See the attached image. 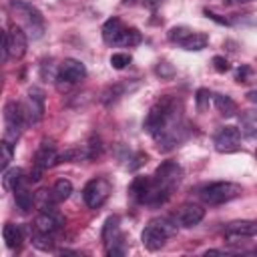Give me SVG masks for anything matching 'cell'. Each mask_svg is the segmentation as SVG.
Instances as JSON below:
<instances>
[{
  "label": "cell",
  "instance_id": "obj_1",
  "mask_svg": "<svg viewBox=\"0 0 257 257\" xmlns=\"http://www.w3.org/2000/svg\"><path fill=\"white\" fill-rule=\"evenodd\" d=\"M173 120H177V112H175V100L171 96H165L161 100H157L151 110L147 112L145 118V128L151 135H157L159 131H163L165 126H169Z\"/></svg>",
  "mask_w": 257,
  "mask_h": 257
},
{
  "label": "cell",
  "instance_id": "obj_2",
  "mask_svg": "<svg viewBox=\"0 0 257 257\" xmlns=\"http://www.w3.org/2000/svg\"><path fill=\"white\" fill-rule=\"evenodd\" d=\"M177 223L171 219H153L141 233V241L149 251H157L165 245V241L175 235Z\"/></svg>",
  "mask_w": 257,
  "mask_h": 257
},
{
  "label": "cell",
  "instance_id": "obj_3",
  "mask_svg": "<svg viewBox=\"0 0 257 257\" xmlns=\"http://www.w3.org/2000/svg\"><path fill=\"white\" fill-rule=\"evenodd\" d=\"M241 193H243L241 185L231 183V181H217V183H209V185H205V187L199 189V197L207 205H223V203H229V201L237 199Z\"/></svg>",
  "mask_w": 257,
  "mask_h": 257
},
{
  "label": "cell",
  "instance_id": "obj_4",
  "mask_svg": "<svg viewBox=\"0 0 257 257\" xmlns=\"http://www.w3.org/2000/svg\"><path fill=\"white\" fill-rule=\"evenodd\" d=\"M4 122H6L4 139L10 141V143H16L18 137H20L22 126L28 124V114H26L24 104L16 102V100H8L4 104Z\"/></svg>",
  "mask_w": 257,
  "mask_h": 257
},
{
  "label": "cell",
  "instance_id": "obj_5",
  "mask_svg": "<svg viewBox=\"0 0 257 257\" xmlns=\"http://www.w3.org/2000/svg\"><path fill=\"white\" fill-rule=\"evenodd\" d=\"M110 189H112V187H110L108 179H104V177L90 179V181L84 185V189H82V199H84V203H86L90 209H98V207L108 199Z\"/></svg>",
  "mask_w": 257,
  "mask_h": 257
},
{
  "label": "cell",
  "instance_id": "obj_6",
  "mask_svg": "<svg viewBox=\"0 0 257 257\" xmlns=\"http://www.w3.org/2000/svg\"><path fill=\"white\" fill-rule=\"evenodd\" d=\"M10 8L28 24V28L34 32V36H40L42 30H44V18L40 14L38 8H34L32 4L24 2V0H12L10 2Z\"/></svg>",
  "mask_w": 257,
  "mask_h": 257
},
{
  "label": "cell",
  "instance_id": "obj_7",
  "mask_svg": "<svg viewBox=\"0 0 257 257\" xmlns=\"http://www.w3.org/2000/svg\"><path fill=\"white\" fill-rule=\"evenodd\" d=\"M213 143H215V149L219 153H233V151H237L241 147V131H239V126H231V124L221 126L215 133Z\"/></svg>",
  "mask_w": 257,
  "mask_h": 257
},
{
  "label": "cell",
  "instance_id": "obj_8",
  "mask_svg": "<svg viewBox=\"0 0 257 257\" xmlns=\"http://www.w3.org/2000/svg\"><path fill=\"white\" fill-rule=\"evenodd\" d=\"M257 235V221H249V219H241V221H233L225 227L223 237L229 243H237L241 239L247 237H255Z\"/></svg>",
  "mask_w": 257,
  "mask_h": 257
},
{
  "label": "cell",
  "instance_id": "obj_9",
  "mask_svg": "<svg viewBox=\"0 0 257 257\" xmlns=\"http://www.w3.org/2000/svg\"><path fill=\"white\" fill-rule=\"evenodd\" d=\"M44 102H46L44 90L38 88V86H32L28 90V96H26V102H24V108H26V114H28V122L42 120V116H44Z\"/></svg>",
  "mask_w": 257,
  "mask_h": 257
},
{
  "label": "cell",
  "instance_id": "obj_10",
  "mask_svg": "<svg viewBox=\"0 0 257 257\" xmlns=\"http://www.w3.org/2000/svg\"><path fill=\"white\" fill-rule=\"evenodd\" d=\"M6 36H8V52H10V56L16 58V60H20V58L26 54V48H28L26 32H24L20 26L12 24V26L8 28Z\"/></svg>",
  "mask_w": 257,
  "mask_h": 257
},
{
  "label": "cell",
  "instance_id": "obj_11",
  "mask_svg": "<svg viewBox=\"0 0 257 257\" xmlns=\"http://www.w3.org/2000/svg\"><path fill=\"white\" fill-rule=\"evenodd\" d=\"M84 76H86V66L76 58H64L58 66V78L66 80L70 84L80 82Z\"/></svg>",
  "mask_w": 257,
  "mask_h": 257
},
{
  "label": "cell",
  "instance_id": "obj_12",
  "mask_svg": "<svg viewBox=\"0 0 257 257\" xmlns=\"http://www.w3.org/2000/svg\"><path fill=\"white\" fill-rule=\"evenodd\" d=\"M203 217H205V209L203 207L187 203L175 213V223H179L181 227H195V225H199L203 221Z\"/></svg>",
  "mask_w": 257,
  "mask_h": 257
},
{
  "label": "cell",
  "instance_id": "obj_13",
  "mask_svg": "<svg viewBox=\"0 0 257 257\" xmlns=\"http://www.w3.org/2000/svg\"><path fill=\"white\" fill-rule=\"evenodd\" d=\"M34 165L40 167V169H50L54 165H58V153H56V147L52 141H42L36 155H34Z\"/></svg>",
  "mask_w": 257,
  "mask_h": 257
},
{
  "label": "cell",
  "instance_id": "obj_14",
  "mask_svg": "<svg viewBox=\"0 0 257 257\" xmlns=\"http://www.w3.org/2000/svg\"><path fill=\"white\" fill-rule=\"evenodd\" d=\"M62 217H58L54 211H40V215L36 217V231H42V233H54L62 227Z\"/></svg>",
  "mask_w": 257,
  "mask_h": 257
},
{
  "label": "cell",
  "instance_id": "obj_15",
  "mask_svg": "<svg viewBox=\"0 0 257 257\" xmlns=\"http://www.w3.org/2000/svg\"><path fill=\"white\" fill-rule=\"evenodd\" d=\"M26 181L28 179H24V171L18 169V167H12V169L2 171V187L6 191H16V189L24 187Z\"/></svg>",
  "mask_w": 257,
  "mask_h": 257
},
{
  "label": "cell",
  "instance_id": "obj_16",
  "mask_svg": "<svg viewBox=\"0 0 257 257\" xmlns=\"http://www.w3.org/2000/svg\"><path fill=\"white\" fill-rule=\"evenodd\" d=\"M151 185H153V179L149 177H135V181L131 183V197L137 201V203H147L149 199V193H151Z\"/></svg>",
  "mask_w": 257,
  "mask_h": 257
},
{
  "label": "cell",
  "instance_id": "obj_17",
  "mask_svg": "<svg viewBox=\"0 0 257 257\" xmlns=\"http://www.w3.org/2000/svg\"><path fill=\"white\" fill-rule=\"evenodd\" d=\"M239 131L247 139L257 137V110L249 108V110H243L239 114Z\"/></svg>",
  "mask_w": 257,
  "mask_h": 257
},
{
  "label": "cell",
  "instance_id": "obj_18",
  "mask_svg": "<svg viewBox=\"0 0 257 257\" xmlns=\"http://www.w3.org/2000/svg\"><path fill=\"white\" fill-rule=\"evenodd\" d=\"M118 217L112 215L104 221V227H102V243L104 245H110L114 241H120V227H118Z\"/></svg>",
  "mask_w": 257,
  "mask_h": 257
},
{
  "label": "cell",
  "instance_id": "obj_19",
  "mask_svg": "<svg viewBox=\"0 0 257 257\" xmlns=\"http://www.w3.org/2000/svg\"><path fill=\"white\" fill-rule=\"evenodd\" d=\"M2 237H4L6 247H10V249H18L22 245V229L18 225H14V223H6L4 225Z\"/></svg>",
  "mask_w": 257,
  "mask_h": 257
},
{
  "label": "cell",
  "instance_id": "obj_20",
  "mask_svg": "<svg viewBox=\"0 0 257 257\" xmlns=\"http://www.w3.org/2000/svg\"><path fill=\"white\" fill-rule=\"evenodd\" d=\"M213 104L219 110V114H223V116H233L237 112V102L227 94H215L213 96Z\"/></svg>",
  "mask_w": 257,
  "mask_h": 257
},
{
  "label": "cell",
  "instance_id": "obj_21",
  "mask_svg": "<svg viewBox=\"0 0 257 257\" xmlns=\"http://www.w3.org/2000/svg\"><path fill=\"white\" fill-rule=\"evenodd\" d=\"M141 42H143V34L137 28H122L114 40L116 46H137Z\"/></svg>",
  "mask_w": 257,
  "mask_h": 257
},
{
  "label": "cell",
  "instance_id": "obj_22",
  "mask_svg": "<svg viewBox=\"0 0 257 257\" xmlns=\"http://www.w3.org/2000/svg\"><path fill=\"white\" fill-rule=\"evenodd\" d=\"M120 30H122L120 20H118L116 16L108 18V20L102 24V38H104V42H106V44H114V40H116V36L120 34Z\"/></svg>",
  "mask_w": 257,
  "mask_h": 257
},
{
  "label": "cell",
  "instance_id": "obj_23",
  "mask_svg": "<svg viewBox=\"0 0 257 257\" xmlns=\"http://www.w3.org/2000/svg\"><path fill=\"white\" fill-rule=\"evenodd\" d=\"M207 42H209V36L207 34H203V32H195L193 30V34L191 36H187L179 46L181 48H185V50H203L205 46H207Z\"/></svg>",
  "mask_w": 257,
  "mask_h": 257
},
{
  "label": "cell",
  "instance_id": "obj_24",
  "mask_svg": "<svg viewBox=\"0 0 257 257\" xmlns=\"http://www.w3.org/2000/svg\"><path fill=\"white\" fill-rule=\"evenodd\" d=\"M34 203H36V207H38L40 211H54V205H56L58 201L54 199L52 189H40V191H36V195H34Z\"/></svg>",
  "mask_w": 257,
  "mask_h": 257
},
{
  "label": "cell",
  "instance_id": "obj_25",
  "mask_svg": "<svg viewBox=\"0 0 257 257\" xmlns=\"http://www.w3.org/2000/svg\"><path fill=\"white\" fill-rule=\"evenodd\" d=\"M14 199H16V207L22 211V213H28L36 203H34V195L26 189V187H20L14 191Z\"/></svg>",
  "mask_w": 257,
  "mask_h": 257
},
{
  "label": "cell",
  "instance_id": "obj_26",
  "mask_svg": "<svg viewBox=\"0 0 257 257\" xmlns=\"http://www.w3.org/2000/svg\"><path fill=\"white\" fill-rule=\"evenodd\" d=\"M70 193H72V183L68 179H58L54 183V187H52V195H54V199L58 203L60 201H66L70 197Z\"/></svg>",
  "mask_w": 257,
  "mask_h": 257
},
{
  "label": "cell",
  "instance_id": "obj_27",
  "mask_svg": "<svg viewBox=\"0 0 257 257\" xmlns=\"http://www.w3.org/2000/svg\"><path fill=\"white\" fill-rule=\"evenodd\" d=\"M32 245L40 251H52L54 249V239H52V233H42V231H36L32 235Z\"/></svg>",
  "mask_w": 257,
  "mask_h": 257
},
{
  "label": "cell",
  "instance_id": "obj_28",
  "mask_svg": "<svg viewBox=\"0 0 257 257\" xmlns=\"http://www.w3.org/2000/svg\"><path fill=\"white\" fill-rule=\"evenodd\" d=\"M84 153H86V159L88 161L100 157L102 155V141H100V137H90L88 143L84 145Z\"/></svg>",
  "mask_w": 257,
  "mask_h": 257
},
{
  "label": "cell",
  "instance_id": "obj_29",
  "mask_svg": "<svg viewBox=\"0 0 257 257\" xmlns=\"http://www.w3.org/2000/svg\"><path fill=\"white\" fill-rule=\"evenodd\" d=\"M122 92H124V86H122V84H112V86H108V88L102 92V104L110 106L112 102H116V100L122 96Z\"/></svg>",
  "mask_w": 257,
  "mask_h": 257
},
{
  "label": "cell",
  "instance_id": "obj_30",
  "mask_svg": "<svg viewBox=\"0 0 257 257\" xmlns=\"http://www.w3.org/2000/svg\"><path fill=\"white\" fill-rule=\"evenodd\" d=\"M12 157H14V149H12V143L4 139V141L0 143V169H2V171H6V169H8V165H10Z\"/></svg>",
  "mask_w": 257,
  "mask_h": 257
},
{
  "label": "cell",
  "instance_id": "obj_31",
  "mask_svg": "<svg viewBox=\"0 0 257 257\" xmlns=\"http://www.w3.org/2000/svg\"><path fill=\"white\" fill-rule=\"evenodd\" d=\"M193 34V30L191 28H187V26H173L169 32H167V38L171 40V42H175V44H181L187 36H191Z\"/></svg>",
  "mask_w": 257,
  "mask_h": 257
},
{
  "label": "cell",
  "instance_id": "obj_32",
  "mask_svg": "<svg viewBox=\"0 0 257 257\" xmlns=\"http://www.w3.org/2000/svg\"><path fill=\"white\" fill-rule=\"evenodd\" d=\"M128 64H131V54H126V52H114L110 56V66L116 70H122Z\"/></svg>",
  "mask_w": 257,
  "mask_h": 257
},
{
  "label": "cell",
  "instance_id": "obj_33",
  "mask_svg": "<svg viewBox=\"0 0 257 257\" xmlns=\"http://www.w3.org/2000/svg\"><path fill=\"white\" fill-rule=\"evenodd\" d=\"M209 98H211V92L207 90V88H199L197 92H195V104H197V110H207V106H209Z\"/></svg>",
  "mask_w": 257,
  "mask_h": 257
},
{
  "label": "cell",
  "instance_id": "obj_34",
  "mask_svg": "<svg viewBox=\"0 0 257 257\" xmlns=\"http://www.w3.org/2000/svg\"><path fill=\"white\" fill-rule=\"evenodd\" d=\"M155 72H157L161 78H171V76L175 74V68H173L169 62H159L157 68H155Z\"/></svg>",
  "mask_w": 257,
  "mask_h": 257
},
{
  "label": "cell",
  "instance_id": "obj_35",
  "mask_svg": "<svg viewBox=\"0 0 257 257\" xmlns=\"http://www.w3.org/2000/svg\"><path fill=\"white\" fill-rule=\"evenodd\" d=\"M213 68L217 72H227L231 66H229V60L225 56H213Z\"/></svg>",
  "mask_w": 257,
  "mask_h": 257
},
{
  "label": "cell",
  "instance_id": "obj_36",
  "mask_svg": "<svg viewBox=\"0 0 257 257\" xmlns=\"http://www.w3.org/2000/svg\"><path fill=\"white\" fill-rule=\"evenodd\" d=\"M118 243H120V241H114V243L106 245V255H108V257H122V255H124V247H120Z\"/></svg>",
  "mask_w": 257,
  "mask_h": 257
},
{
  "label": "cell",
  "instance_id": "obj_37",
  "mask_svg": "<svg viewBox=\"0 0 257 257\" xmlns=\"http://www.w3.org/2000/svg\"><path fill=\"white\" fill-rule=\"evenodd\" d=\"M249 74H251V68H249L247 64H241V66L237 68V72H235V80H237V82H247Z\"/></svg>",
  "mask_w": 257,
  "mask_h": 257
},
{
  "label": "cell",
  "instance_id": "obj_38",
  "mask_svg": "<svg viewBox=\"0 0 257 257\" xmlns=\"http://www.w3.org/2000/svg\"><path fill=\"white\" fill-rule=\"evenodd\" d=\"M205 16H209L211 20H215L217 24H223V26H229V20L227 18H223V16H219V14H215V12H211V10H205Z\"/></svg>",
  "mask_w": 257,
  "mask_h": 257
},
{
  "label": "cell",
  "instance_id": "obj_39",
  "mask_svg": "<svg viewBox=\"0 0 257 257\" xmlns=\"http://www.w3.org/2000/svg\"><path fill=\"white\" fill-rule=\"evenodd\" d=\"M143 4H145L147 8H151V10H155V8H159V6L163 4V0H143Z\"/></svg>",
  "mask_w": 257,
  "mask_h": 257
},
{
  "label": "cell",
  "instance_id": "obj_40",
  "mask_svg": "<svg viewBox=\"0 0 257 257\" xmlns=\"http://www.w3.org/2000/svg\"><path fill=\"white\" fill-rule=\"evenodd\" d=\"M247 98H249L251 102H255V104H257V90H251V92L247 94Z\"/></svg>",
  "mask_w": 257,
  "mask_h": 257
},
{
  "label": "cell",
  "instance_id": "obj_41",
  "mask_svg": "<svg viewBox=\"0 0 257 257\" xmlns=\"http://www.w3.org/2000/svg\"><path fill=\"white\" fill-rule=\"evenodd\" d=\"M253 0H227V4H249Z\"/></svg>",
  "mask_w": 257,
  "mask_h": 257
},
{
  "label": "cell",
  "instance_id": "obj_42",
  "mask_svg": "<svg viewBox=\"0 0 257 257\" xmlns=\"http://www.w3.org/2000/svg\"><path fill=\"white\" fill-rule=\"evenodd\" d=\"M122 2H124V4H133V0H122Z\"/></svg>",
  "mask_w": 257,
  "mask_h": 257
},
{
  "label": "cell",
  "instance_id": "obj_43",
  "mask_svg": "<svg viewBox=\"0 0 257 257\" xmlns=\"http://www.w3.org/2000/svg\"><path fill=\"white\" fill-rule=\"evenodd\" d=\"M255 155H257V149H255Z\"/></svg>",
  "mask_w": 257,
  "mask_h": 257
}]
</instances>
